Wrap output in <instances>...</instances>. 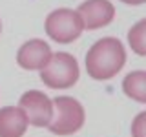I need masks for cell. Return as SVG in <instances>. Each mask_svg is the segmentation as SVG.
<instances>
[{
    "instance_id": "cell-1",
    "label": "cell",
    "mask_w": 146,
    "mask_h": 137,
    "mask_svg": "<svg viewBox=\"0 0 146 137\" xmlns=\"http://www.w3.org/2000/svg\"><path fill=\"white\" fill-rule=\"evenodd\" d=\"M86 71L95 80H110L124 68L126 49L115 37L97 40L86 53Z\"/></svg>"
},
{
    "instance_id": "cell-2",
    "label": "cell",
    "mask_w": 146,
    "mask_h": 137,
    "mask_svg": "<svg viewBox=\"0 0 146 137\" xmlns=\"http://www.w3.org/2000/svg\"><path fill=\"white\" fill-rule=\"evenodd\" d=\"M79 62L71 53H53L49 62L40 70V80L51 90H68L79 80Z\"/></svg>"
},
{
    "instance_id": "cell-3",
    "label": "cell",
    "mask_w": 146,
    "mask_h": 137,
    "mask_svg": "<svg viewBox=\"0 0 146 137\" xmlns=\"http://www.w3.org/2000/svg\"><path fill=\"white\" fill-rule=\"evenodd\" d=\"M53 119L49 122V132L55 135H73L84 126L86 112L77 99L62 95L53 99Z\"/></svg>"
},
{
    "instance_id": "cell-4",
    "label": "cell",
    "mask_w": 146,
    "mask_h": 137,
    "mask_svg": "<svg viewBox=\"0 0 146 137\" xmlns=\"http://www.w3.org/2000/svg\"><path fill=\"white\" fill-rule=\"evenodd\" d=\"M46 33L51 40L58 44H70L77 40L84 31L80 15L70 7H58L46 17Z\"/></svg>"
},
{
    "instance_id": "cell-5",
    "label": "cell",
    "mask_w": 146,
    "mask_h": 137,
    "mask_svg": "<svg viewBox=\"0 0 146 137\" xmlns=\"http://www.w3.org/2000/svg\"><path fill=\"white\" fill-rule=\"evenodd\" d=\"M18 106L26 112V117H27V122L31 126H36V128H42V126H48L53 119V100L44 93V91H38V90H29L26 93H22L20 100H18Z\"/></svg>"
},
{
    "instance_id": "cell-6",
    "label": "cell",
    "mask_w": 146,
    "mask_h": 137,
    "mask_svg": "<svg viewBox=\"0 0 146 137\" xmlns=\"http://www.w3.org/2000/svg\"><path fill=\"white\" fill-rule=\"evenodd\" d=\"M77 13L80 15L82 26L88 31H95L108 26L115 18V7L110 0H86L82 2Z\"/></svg>"
},
{
    "instance_id": "cell-7",
    "label": "cell",
    "mask_w": 146,
    "mask_h": 137,
    "mask_svg": "<svg viewBox=\"0 0 146 137\" xmlns=\"http://www.w3.org/2000/svg\"><path fill=\"white\" fill-rule=\"evenodd\" d=\"M51 55H53V51L48 42H44L42 39H31L18 48L17 64L29 71H36V70L40 71L49 62Z\"/></svg>"
},
{
    "instance_id": "cell-8",
    "label": "cell",
    "mask_w": 146,
    "mask_h": 137,
    "mask_svg": "<svg viewBox=\"0 0 146 137\" xmlns=\"http://www.w3.org/2000/svg\"><path fill=\"white\" fill-rule=\"evenodd\" d=\"M27 126L26 112L20 106L0 108V137H24Z\"/></svg>"
},
{
    "instance_id": "cell-9",
    "label": "cell",
    "mask_w": 146,
    "mask_h": 137,
    "mask_svg": "<svg viewBox=\"0 0 146 137\" xmlns=\"http://www.w3.org/2000/svg\"><path fill=\"white\" fill-rule=\"evenodd\" d=\"M122 91L135 102L146 104V71H131L122 79Z\"/></svg>"
},
{
    "instance_id": "cell-10",
    "label": "cell",
    "mask_w": 146,
    "mask_h": 137,
    "mask_svg": "<svg viewBox=\"0 0 146 137\" xmlns=\"http://www.w3.org/2000/svg\"><path fill=\"white\" fill-rule=\"evenodd\" d=\"M128 44L139 57H146V18H141L128 31Z\"/></svg>"
},
{
    "instance_id": "cell-11",
    "label": "cell",
    "mask_w": 146,
    "mask_h": 137,
    "mask_svg": "<svg viewBox=\"0 0 146 137\" xmlns=\"http://www.w3.org/2000/svg\"><path fill=\"white\" fill-rule=\"evenodd\" d=\"M131 137H146V112L137 113L131 122Z\"/></svg>"
},
{
    "instance_id": "cell-12",
    "label": "cell",
    "mask_w": 146,
    "mask_h": 137,
    "mask_svg": "<svg viewBox=\"0 0 146 137\" xmlns=\"http://www.w3.org/2000/svg\"><path fill=\"white\" fill-rule=\"evenodd\" d=\"M121 2L128 4V6H141V4H146V0H121Z\"/></svg>"
},
{
    "instance_id": "cell-13",
    "label": "cell",
    "mask_w": 146,
    "mask_h": 137,
    "mask_svg": "<svg viewBox=\"0 0 146 137\" xmlns=\"http://www.w3.org/2000/svg\"><path fill=\"white\" fill-rule=\"evenodd\" d=\"M0 33H2V20H0Z\"/></svg>"
}]
</instances>
